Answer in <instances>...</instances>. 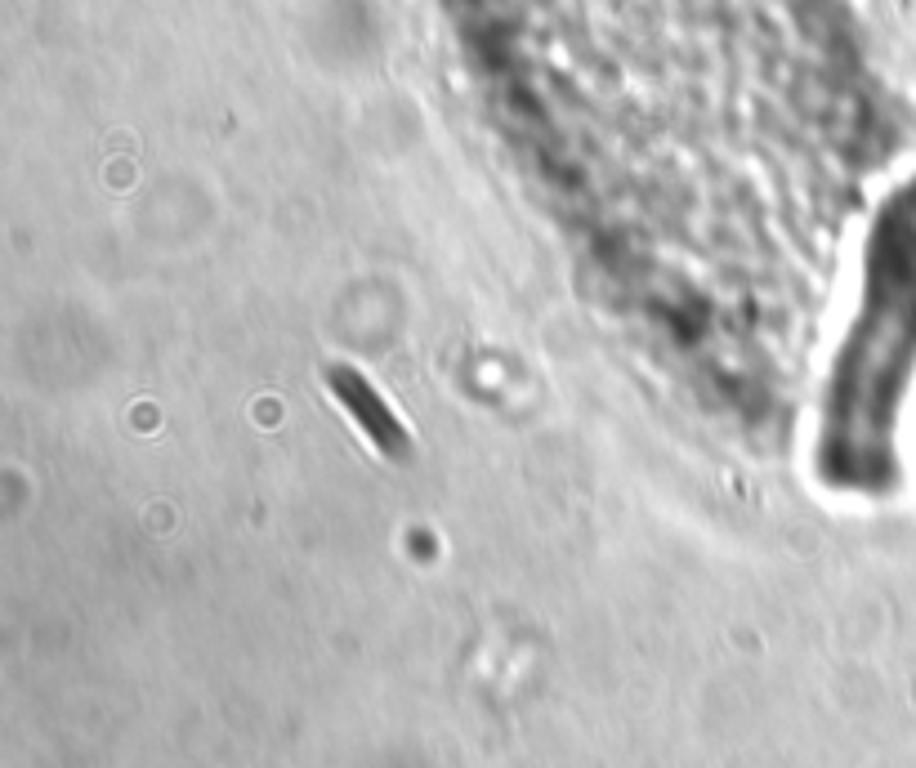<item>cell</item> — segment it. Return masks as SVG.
I'll use <instances>...</instances> for the list:
<instances>
[{
    "label": "cell",
    "mask_w": 916,
    "mask_h": 768,
    "mask_svg": "<svg viewBox=\"0 0 916 768\" xmlns=\"http://www.w3.org/2000/svg\"><path fill=\"white\" fill-rule=\"evenodd\" d=\"M916 349V206L885 210L867 255V295L854 340L836 362L827 402V465H867L885 456L890 411Z\"/></svg>",
    "instance_id": "1"
}]
</instances>
